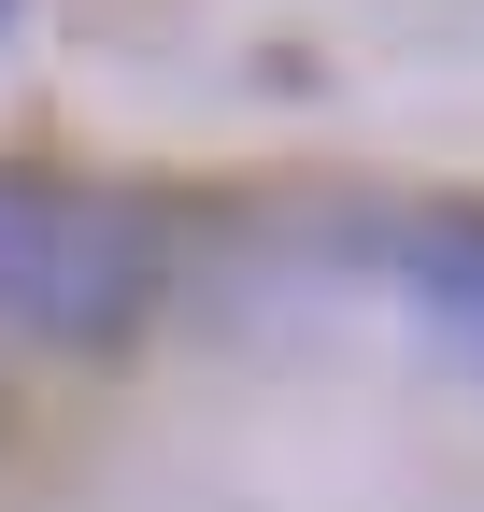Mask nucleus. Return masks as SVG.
Listing matches in <instances>:
<instances>
[{
    "instance_id": "nucleus-1",
    "label": "nucleus",
    "mask_w": 484,
    "mask_h": 512,
    "mask_svg": "<svg viewBox=\"0 0 484 512\" xmlns=\"http://www.w3.org/2000/svg\"><path fill=\"white\" fill-rule=\"evenodd\" d=\"M157 299V214L114 185L0 171V342H114Z\"/></svg>"
},
{
    "instance_id": "nucleus-2",
    "label": "nucleus",
    "mask_w": 484,
    "mask_h": 512,
    "mask_svg": "<svg viewBox=\"0 0 484 512\" xmlns=\"http://www.w3.org/2000/svg\"><path fill=\"white\" fill-rule=\"evenodd\" d=\"M399 271H413V299H428V328H442L456 356H484V214L399 228Z\"/></svg>"
},
{
    "instance_id": "nucleus-3",
    "label": "nucleus",
    "mask_w": 484,
    "mask_h": 512,
    "mask_svg": "<svg viewBox=\"0 0 484 512\" xmlns=\"http://www.w3.org/2000/svg\"><path fill=\"white\" fill-rule=\"evenodd\" d=\"M0 15H15V0H0Z\"/></svg>"
}]
</instances>
